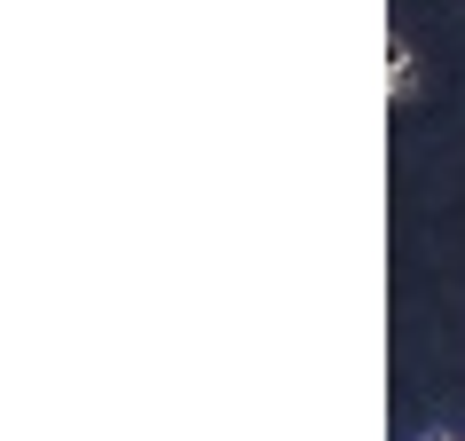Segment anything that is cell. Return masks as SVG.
I'll use <instances>...</instances> for the list:
<instances>
[{
	"instance_id": "6da1fadb",
	"label": "cell",
	"mask_w": 465,
	"mask_h": 441,
	"mask_svg": "<svg viewBox=\"0 0 465 441\" xmlns=\"http://www.w3.org/2000/svg\"><path fill=\"white\" fill-rule=\"evenodd\" d=\"M411 79H418V64H411V48L394 40V55H387V95L402 103V95H411Z\"/></svg>"
},
{
	"instance_id": "7a4b0ae2",
	"label": "cell",
	"mask_w": 465,
	"mask_h": 441,
	"mask_svg": "<svg viewBox=\"0 0 465 441\" xmlns=\"http://www.w3.org/2000/svg\"><path fill=\"white\" fill-rule=\"evenodd\" d=\"M426 441H458V434H426Z\"/></svg>"
}]
</instances>
